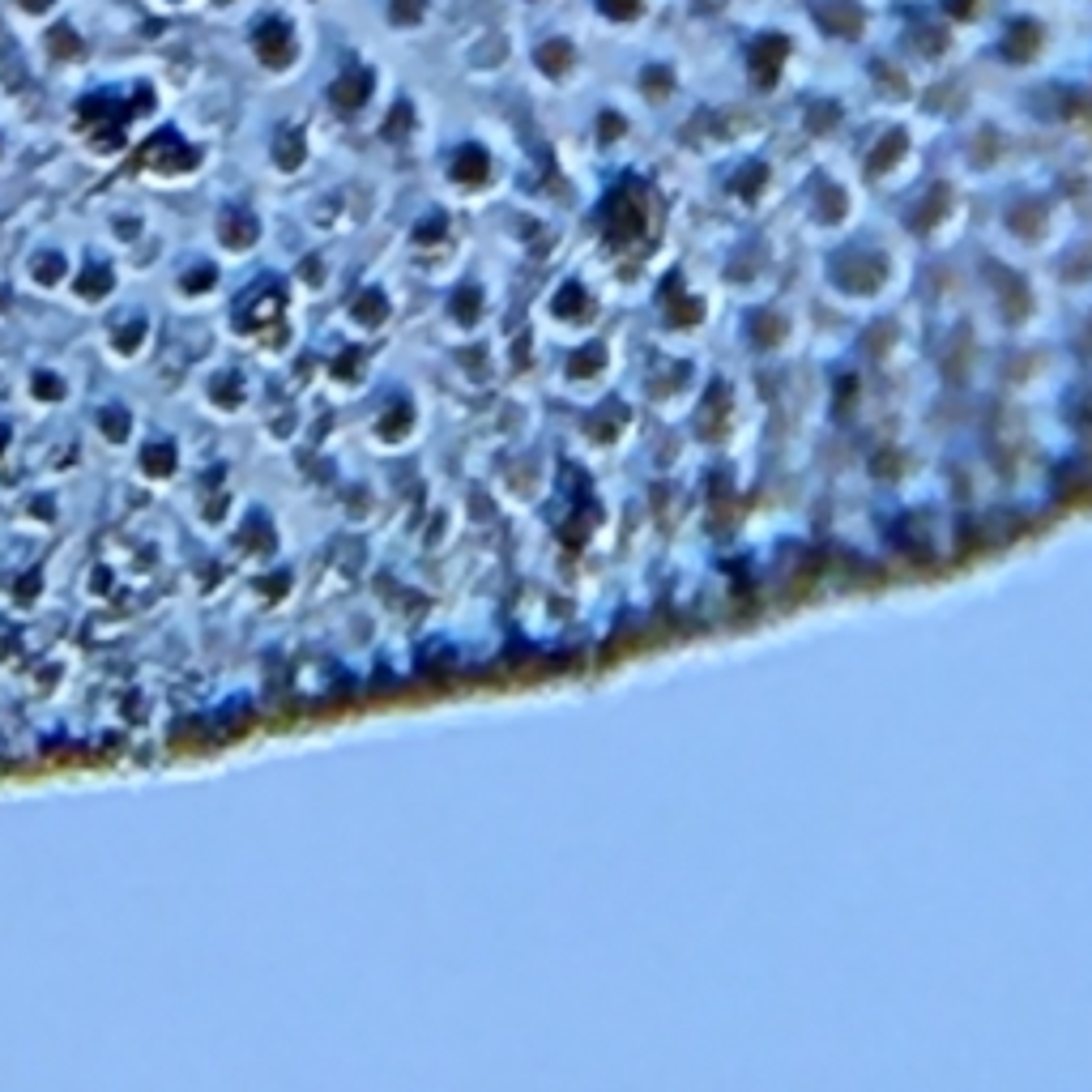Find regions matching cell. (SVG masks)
<instances>
[{"mask_svg": "<svg viewBox=\"0 0 1092 1092\" xmlns=\"http://www.w3.org/2000/svg\"><path fill=\"white\" fill-rule=\"evenodd\" d=\"M52 48L61 52V56H64V52H77V39H73V31H68V26H56V31H52Z\"/></svg>", "mask_w": 1092, "mask_h": 1092, "instance_id": "9c48e42d", "label": "cell"}, {"mask_svg": "<svg viewBox=\"0 0 1092 1092\" xmlns=\"http://www.w3.org/2000/svg\"><path fill=\"white\" fill-rule=\"evenodd\" d=\"M598 9L606 13V18H615V22H628L641 13V0H598Z\"/></svg>", "mask_w": 1092, "mask_h": 1092, "instance_id": "8992f818", "label": "cell"}, {"mask_svg": "<svg viewBox=\"0 0 1092 1092\" xmlns=\"http://www.w3.org/2000/svg\"><path fill=\"white\" fill-rule=\"evenodd\" d=\"M257 52L265 64H287L291 61V26L282 18H265L257 26Z\"/></svg>", "mask_w": 1092, "mask_h": 1092, "instance_id": "6da1fadb", "label": "cell"}, {"mask_svg": "<svg viewBox=\"0 0 1092 1092\" xmlns=\"http://www.w3.org/2000/svg\"><path fill=\"white\" fill-rule=\"evenodd\" d=\"M367 90H372V77H367V68H350V73H342V81L333 86V98H337V107H359Z\"/></svg>", "mask_w": 1092, "mask_h": 1092, "instance_id": "3957f363", "label": "cell"}, {"mask_svg": "<svg viewBox=\"0 0 1092 1092\" xmlns=\"http://www.w3.org/2000/svg\"><path fill=\"white\" fill-rule=\"evenodd\" d=\"M947 9H952L956 18H969V13L977 9V0H952V5H947Z\"/></svg>", "mask_w": 1092, "mask_h": 1092, "instance_id": "30bf717a", "label": "cell"}, {"mask_svg": "<svg viewBox=\"0 0 1092 1092\" xmlns=\"http://www.w3.org/2000/svg\"><path fill=\"white\" fill-rule=\"evenodd\" d=\"M1041 44V31L1032 22H1016L1012 31H1007V44H1003V52L1012 56V61H1029L1032 56V48Z\"/></svg>", "mask_w": 1092, "mask_h": 1092, "instance_id": "277c9868", "label": "cell"}, {"mask_svg": "<svg viewBox=\"0 0 1092 1092\" xmlns=\"http://www.w3.org/2000/svg\"><path fill=\"white\" fill-rule=\"evenodd\" d=\"M786 39L782 35H769L764 39V44L751 52V68H756V81H773L777 77V68H782V61H786Z\"/></svg>", "mask_w": 1092, "mask_h": 1092, "instance_id": "7a4b0ae2", "label": "cell"}, {"mask_svg": "<svg viewBox=\"0 0 1092 1092\" xmlns=\"http://www.w3.org/2000/svg\"><path fill=\"white\" fill-rule=\"evenodd\" d=\"M423 9H427V0H393V22H419Z\"/></svg>", "mask_w": 1092, "mask_h": 1092, "instance_id": "ba28073f", "label": "cell"}, {"mask_svg": "<svg viewBox=\"0 0 1092 1092\" xmlns=\"http://www.w3.org/2000/svg\"><path fill=\"white\" fill-rule=\"evenodd\" d=\"M819 18H824V26H828V31H836V35H858V26H862V13L849 5V0H836V5L824 9Z\"/></svg>", "mask_w": 1092, "mask_h": 1092, "instance_id": "5b68a950", "label": "cell"}, {"mask_svg": "<svg viewBox=\"0 0 1092 1092\" xmlns=\"http://www.w3.org/2000/svg\"><path fill=\"white\" fill-rule=\"evenodd\" d=\"M538 61L546 64V73H559V68L572 61V52H568V44H546V48H543V56H538Z\"/></svg>", "mask_w": 1092, "mask_h": 1092, "instance_id": "52a82bcc", "label": "cell"}, {"mask_svg": "<svg viewBox=\"0 0 1092 1092\" xmlns=\"http://www.w3.org/2000/svg\"><path fill=\"white\" fill-rule=\"evenodd\" d=\"M22 5H26V9H48L52 0H22Z\"/></svg>", "mask_w": 1092, "mask_h": 1092, "instance_id": "8fae6325", "label": "cell"}]
</instances>
